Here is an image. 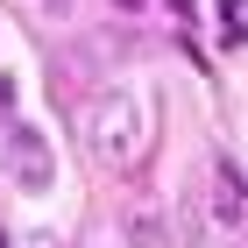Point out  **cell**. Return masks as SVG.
Returning a JSON list of instances; mask_svg holds the SVG:
<instances>
[{
  "label": "cell",
  "mask_w": 248,
  "mask_h": 248,
  "mask_svg": "<svg viewBox=\"0 0 248 248\" xmlns=\"http://www.w3.org/2000/svg\"><path fill=\"white\" fill-rule=\"evenodd\" d=\"M177 220H185V241H191V248H227V234H234L220 213H206V199H199V191H185Z\"/></svg>",
  "instance_id": "obj_3"
},
{
  "label": "cell",
  "mask_w": 248,
  "mask_h": 248,
  "mask_svg": "<svg viewBox=\"0 0 248 248\" xmlns=\"http://www.w3.org/2000/svg\"><path fill=\"white\" fill-rule=\"evenodd\" d=\"M114 7H135V15H142V0H114Z\"/></svg>",
  "instance_id": "obj_7"
},
{
  "label": "cell",
  "mask_w": 248,
  "mask_h": 248,
  "mask_svg": "<svg viewBox=\"0 0 248 248\" xmlns=\"http://www.w3.org/2000/svg\"><path fill=\"white\" fill-rule=\"evenodd\" d=\"M213 213H220L227 227H241V213H248V185H241V170H234L227 156L213 163Z\"/></svg>",
  "instance_id": "obj_4"
},
{
  "label": "cell",
  "mask_w": 248,
  "mask_h": 248,
  "mask_svg": "<svg viewBox=\"0 0 248 248\" xmlns=\"http://www.w3.org/2000/svg\"><path fill=\"white\" fill-rule=\"evenodd\" d=\"M7 170L21 177V191H50L57 163H50V142H43V128H15V135H7Z\"/></svg>",
  "instance_id": "obj_2"
},
{
  "label": "cell",
  "mask_w": 248,
  "mask_h": 248,
  "mask_svg": "<svg viewBox=\"0 0 248 248\" xmlns=\"http://www.w3.org/2000/svg\"><path fill=\"white\" fill-rule=\"evenodd\" d=\"M7 114H15V78L0 71V128H7Z\"/></svg>",
  "instance_id": "obj_6"
},
{
  "label": "cell",
  "mask_w": 248,
  "mask_h": 248,
  "mask_svg": "<svg viewBox=\"0 0 248 248\" xmlns=\"http://www.w3.org/2000/svg\"><path fill=\"white\" fill-rule=\"evenodd\" d=\"M128 234H135V248H163V241H156V227H149V220H128Z\"/></svg>",
  "instance_id": "obj_5"
},
{
  "label": "cell",
  "mask_w": 248,
  "mask_h": 248,
  "mask_svg": "<svg viewBox=\"0 0 248 248\" xmlns=\"http://www.w3.org/2000/svg\"><path fill=\"white\" fill-rule=\"evenodd\" d=\"M85 135H93V156L107 163V170H128L135 156H142V142H149V107H142L128 85H114V93L93 99Z\"/></svg>",
  "instance_id": "obj_1"
}]
</instances>
